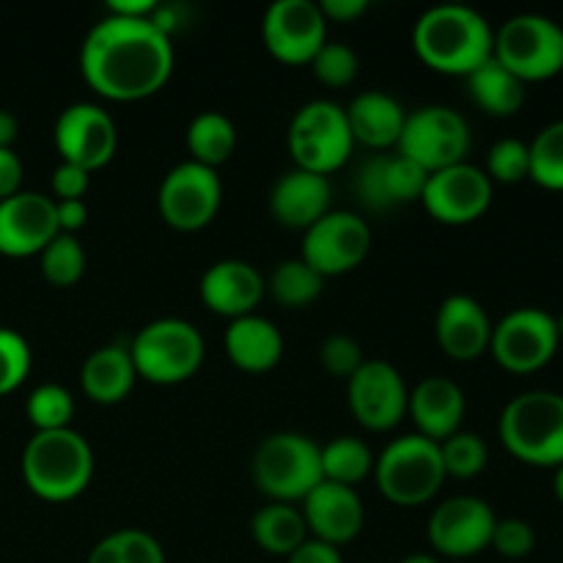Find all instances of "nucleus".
I'll return each instance as SVG.
<instances>
[{
    "label": "nucleus",
    "instance_id": "nucleus-42",
    "mask_svg": "<svg viewBox=\"0 0 563 563\" xmlns=\"http://www.w3.org/2000/svg\"><path fill=\"white\" fill-rule=\"evenodd\" d=\"M489 548L498 550L504 559H528L533 548H537V531H533L531 522L520 520V517H506V520L495 522L493 544Z\"/></svg>",
    "mask_w": 563,
    "mask_h": 563
},
{
    "label": "nucleus",
    "instance_id": "nucleus-10",
    "mask_svg": "<svg viewBox=\"0 0 563 563\" xmlns=\"http://www.w3.org/2000/svg\"><path fill=\"white\" fill-rule=\"evenodd\" d=\"M471 152V126L449 104H427L407 113L396 154L421 165L427 174L465 163Z\"/></svg>",
    "mask_w": 563,
    "mask_h": 563
},
{
    "label": "nucleus",
    "instance_id": "nucleus-52",
    "mask_svg": "<svg viewBox=\"0 0 563 563\" xmlns=\"http://www.w3.org/2000/svg\"><path fill=\"white\" fill-rule=\"evenodd\" d=\"M401 563H440V561L429 553H412V555H407Z\"/></svg>",
    "mask_w": 563,
    "mask_h": 563
},
{
    "label": "nucleus",
    "instance_id": "nucleus-12",
    "mask_svg": "<svg viewBox=\"0 0 563 563\" xmlns=\"http://www.w3.org/2000/svg\"><path fill=\"white\" fill-rule=\"evenodd\" d=\"M223 203V185L218 170L192 159L179 163L165 174L157 192V207L165 223L176 231H201Z\"/></svg>",
    "mask_w": 563,
    "mask_h": 563
},
{
    "label": "nucleus",
    "instance_id": "nucleus-39",
    "mask_svg": "<svg viewBox=\"0 0 563 563\" xmlns=\"http://www.w3.org/2000/svg\"><path fill=\"white\" fill-rule=\"evenodd\" d=\"M489 181H500V185H517V181L531 176V152L528 143L517 141V137H504V141L493 143L487 154V170Z\"/></svg>",
    "mask_w": 563,
    "mask_h": 563
},
{
    "label": "nucleus",
    "instance_id": "nucleus-44",
    "mask_svg": "<svg viewBox=\"0 0 563 563\" xmlns=\"http://www.w3.org/2000/svg\"><path fill=\"white\" fill-rule=\"evenodd\" d=\"M91 185V174L80 165L60 163L53 170V201H82Z\"/></svg>",
    "mask_w": 563,
    "mask_h": 563
},
{
    "label": "nucleus",
    "instance_id": "nucleus-28",
    "mask_svg": "<svg viewBox=\"0 0 563 563\" xmlns=\"http://www.w3.org/2000/svg\"><path fill=\"white\" fill-rule=\"evenodd\" d=\"M137 372L132 363L130 346L108 344L102 350H93L86 357L80 372L82 394L97 405H119L130 396L135 385Z\"/></svg>",
    "mask_w": 563,
    "mask_h": 563
},
{
    "label": "nucleus",
    "instance_id": "nucleus-48",
    "mask_svg": "<svg viewBox=\"0 0 563 563\" xmlns=\"http://www.w3.org/2000/svg\"><path fill=\"white\" fill-rule=\"evenodd\" d=\"M322 9L324 20H333V22H352L368 9L366 0H322L319 3Z\"/></svg>",
    "mask_w": 563,
    "mask_h": 563
},
{
    "label": "nucleus",
    "instance_id": "nucleus-5",
    "mask_svg": "<svg viewBox=\"0 0 563 563\" xmlns=\"http://www.w3.org/2000/svg\"><path fill=\"white\" fill-rule=\"evenodd\" d=\"M253 482L273 504L306 500L324 482L322 445L297 432L269 434L253 454Z\"/></svg>",
    "mask_w": 563,
    "mask_h": 563
},
{
    "label": "nucleus",
    "instance_id": "nucleus-17",
    "mask_svg": "<svg viewBox=\"0 0 563 563\" xmlns=\"http://www.w3.org/2000/svg\"><path fill=\"white\" fill-rule=\"evenodd\" d=\"M55 148L64 163L80 165L88 174L104 168L119 146L113 115L91 102H75L55 121Z\"/></svg>",
    "mask_w": 563,
    "mask_h": 563
},
{
    "label": "nucleus",
    "instance_id": "nucleus-15",
    "mask_svg": "<svg viewBox=\"0 0 563 563\" xmlns=\"http://www.w3.org/2000/svg\"><path fill=\"white\" fill-rule=\"evenodd\" d=\"M262 36L269 53L284 64H311L328 44V20L313 0H278L264 14Z\"/></svg>",
    "mask_w": 563,
    "mask_h": 563
},
{
    "label": "nucleus",
    "instance_id": "nucleus-25",
    "mask_svg": "<svg viewBox=\"0 0 563 563\" xmlns=\"http://www.w3.org/2000/svg\"><path fill=\"white\" fill-rule=\"evenodd\" d=\"M407 412L416 421L418 434L434 443H443L460 432L465 418V394L449 377H427L410 394Z\"/></svg>",
    "mask_w": 563,
    "mask_h": 563
},
{
    "label": "nucleus",
    "instance_id": "nucleus-50",
    "mask_svg": "<svg viewBox=\"0 0 563 563\" xmlns=\"http://www.w3.org/2000/svg\"><path fill=\"white\" fill-rule=\"evenodd\" d=\"M16 137H20V121L11 110H0V148H14Z\"/></svg>",
    "mask_w": 563,
    "mask_h": 563
},
{
    "label": "nucleus",
    "instance_id": "nucleus-34",
    "mask_svg": "<svg viewBox=\"0 0 563 563\" xmlns=\"http://www.w3.org/2000/svg\"><path fill=\"white\" fill-rule=\"evenodd\" d=\"M88 563H165V553L154 537L141 528L108 533L88 555Z\"/></svg>",
    "mask_w": 563,
    "mask_h": 563
},
{
    "label": "nucleus",
    "instance_id": "nucleus-23",
    "mask_svg": "<svg viewBox=\"0 0 563 563\" xmlns=\"http://www.w3.org/2000/svg\"><path fill=\"white\" fill-rule=\"evenodd\" d=\"M267 291V280L253 264L240 258H223L212 264L201 278V300L220 317L240 319L256 311Z\"/></svg>",
    "mask_w": 563,
    "mask_h": 563
},
{
    "label": "nucleus",
    "instance_id": "nucleus-41",
    "mask_svg": "<svg viewBox=\"0 0 563 563\" xmlns=\"http://www.w3.org/2000/svg\"><path fill=\"white\" fill-rule=\"evenodd\" d=\"M357 55L355 49L346 47V44L328 42L311 60V69L317 75L319 82L330 88H344L350 86L357 77Z\"/></svg>",
    "mask_w": 563,
    "mask_h": 563
},
{
    "label": "nucleus",
    "instance_id": "nucleus-19",
    "mask_svg": "<svg viewBox=\"0 0 563 563\" xmlns=\"http://www.w3.org/2000/svg\"><path fill=\"white\" fill-rule=\"evenodd\" d=\"M55 201L44 192L20 190L0 201V253L25 258L42 253L58 236Z\"/></svg>",
    "mask_w": 563,
    "mask_h": 563
},
{
    "label": "nucleus",
    "instance_id": "nucleus-26",
    "mask_svg": "<svg viewBox=\"0 0 563 563\" xmlns=\"http://www.w3.org/2000/svg\"><path fill=\"white\" fill-rule=\"evenodd\" d=\"M223 346L229 361L247 374L273 372L284 357V335L269 319L258 313L231 319Z\"/></svg>",
    "mask_w": 563,
    "mask_h": 563
},
{
    "label": "nucleus",
    "instance_id": "nucleus-35",
    "mask_svg": "<svg viewBox=\"0 0 563 563\" xmlns=\"http://www.w3.org/2000/svg\"><path fill=\"white\" fill-rule=\"evenodd\" d=\"M531 152V176L544 190L563 192V119L544 126L533 143H528Z\"/></svg>",
    "mask_w": 563,
    "mask_h": 563
},
{
    "label": "nucleus",
    "instance_id": "nucleus-20",
    "mask_svg": "<svg viewBox=\"0 0 563 563\" xmlns=\"http://www.w3.org/2000/svg\"><path fill=\"white\" fill-rule=\"evenodd\" d=\"M429 174L401 154H374L357 168L355 196L372 212H390L421 201Z\"/></svg>",
    "mask_w": 563,
    "mask_h": 563
},
{
    "label": "nucleus",
    "instance_id": "nucleus-7",
    "mask_svg": "<svg viewBox=\"0 0 563 563\" xmlns=\"http://www.w3.org/2000/svg\"><path fill=\"white\" fill-rule=\"evenodd\" d=\"M374 478H377L379 493L390 504H427V500H432L440 493L445 482L440 443L421 438V434L396 438L394 443L385 445L379 460L374 462Z\"/></svg>",
    "mask_w": 563,
    "mask_h": 563
},
{
    "label": "nucleus",
    "instance_id": "nucleus-43",
    "mask_svg": "<svg viewBox=\"0 0 563 563\" xmlns=\"http://www.w3.org/2000/svg\"><path fill=\"white\" fill-rule=\"evenodd\" d=\"M319 361L324 372L339 379H350L363 366V350L350 335H330L319 346Z\"/></svg>",
    "mask_w": 563,
    "mask_h": 563
},
{
    "label": "nucleus",
    "instance_id": "nucleus-13",
    "mask_svg": "<svg viewBox=\"0 0 563 563\" xmlns=\"http://www.w3.org/2000/svg\"><path fill=\"white\" fill-rule=\"evenodd\" d=\"M372 251V229L355 212H333L302 231V262L317 269L322 278L344 275L363 264Z\"/></svg>",
    "mask_w": 563,
    "mask_h": 563
},
{
    "label": "nucleus",
    "instance_id": "nucleus-30",
    "mask_svg": "<svg viewBox=\"0 0 563 563\" xmlns=\"http://www.w3.org/2000/svg\"><path fill=\"white\" fill-rule=\"evenodd\" d=\"M251 533L258 548L267 550L269 555H286L289 559L308 539V526L297 506L267 504L253 515Z\"/></svg>",
    "mask_w": 563,
    "mask_h": 563
},
{
    "label": "nucleus",
    "instance_id": "nucleus-38",
    "mask_svg": "<svg viewBox=\"0 0 563 563\" xmlns=\"http://www.w3.org/2000/svg\"><path fill=\"white\" fill-rule=\"evenodd\" d=\"M440 456H443L445 476L473 478L487 467L489 451L487 443L478 434L456 432L440 443Z\"/></svg>",
    "mask_w": 563,
    "mask_h": 563
},
{
    "label": "nucleus",
    "instance_id": "nucleus-11",
    "mask_svg": "<svg viewBox=\"0 0 563 563\" xmlns=\"http://www.w3.org/2000/svg\"><path fill=\"white\" fill-rule=\"evenodd\" d=\"M561 346L559 322L542 308H517L493 324L489 352L511 374H533L548 366Z\"/></svg>",
    "mask_w": 563,
    "mask_h": 563
},
{
    "label": "nucleus",
    "instance_id": "nucleus-53",
    "mask_svg": "<svg viewBox=\"0 0 563 563\" xmlns=\"http://www.w3.org/2000/svg\"><path fill=\"white\" fill-rule=\"evenodd\" d=\"M555 322H559V335H561V341H563V313L559 319H555Z\"/></svg>",
    "mask_w": 563,
    "mask_h": 563
},
{
    "label": "nucleus",
    "instance_id": "nucleus-47",
    "mask_svg": "<svg viewBox=\"0 0 563 563\" xmlns=\"http://www.w3.org/2000/svg\"><path fill=\"white\" fill-rule=\"evenodd\" d=\"M55 218H58L60 234L75 236L88 220L86 201H55Z\"/></svg>",
    "mask_w": 563,
    "mask_h": 563
},
{
    "label": "nucleus",
    "instance_id": "nucleus-29",
    "mask_svg": "<svg viewBox=\"0 0 563 563\" xmlns=\"http://www.w3.org/2000/svg\"><path fill=\"white\" fill-rule=\"evenodd\" d=\"M467 80V93H471L473 102L489 115H498V119H509V115L520 113V108L526 104V82L517 75H511L504 64H498L495 58H489L487 64L478 66L476 71L465 77Z\"/></svg>",
    "mask_w": 563,
    "mask_h": 563
},
{
    "label": "nucleus",
    "instance_id": "nucleus-46",
    "mask_svg": "<svg viewBox=\"0 0 563 563\" xmlns=\"http://www.w3.org/2000/svg\"><path fill=\"white\" fill-rule=\"evenodd\" d=\"M289 563H341V553L333 544H324L319 542V539L308 537L306 542L289 555Z\"/></svg>",
    "mask_w": 563,
    "mask_h": 563
},
{
    "label": "nucleus",
    "instance_id": "nucleus-51",
    "mask_svg": "<svg viewBox=\"0 0 563 563\" xmlns=\"http://www.w3.org/2000/svg\"><path fill=\"white\" fill-rule=\"evenodd\" d=\"M553 493H555V498L561 500L563 504V462L559 467H555V478H553Z\"/></svg>",
    "mask_w": 563,
    "mask_h": 563
},
{
    "label": "nucleus",
    "instance_id": "nucleus-18",
    "mask_svg": "<svg viewBox=\"0 0 563 563\" xmlns=\"http://www.w3.org/2000/svg\"><path fill=\"white\" fill-rule=\"evenodd\" d=\"M493 506L473 495H456L440 504L429 517V544L449 559H471L493 544Z\"/></svg>",
    "mask_w": 563,
    "mask_h": 563
},
{
    "label": "nucleus",
    "instance_id": "nucleus-37",
    "mask_svg": "<svg viewBox=\"0 0 563 563\" xmlns=\"http://www.w3.org/2000/svg\"><path fill=\"white\" fill-rule=\"evenodd\" d=\"M38 256H42V275L58 289H69L86 273V251L71 234H58Z\"/></svg>",
    "mask_w": 563,
    "mask_h": 563
},
{
    "label": "nucleus",
    "instance_id": "nucleus-49",
    "mask_svg": "<svg viewBox=\"0 0 563 563\" xmlns=\"http://www.w3.org/2000/svg\"><path fill=\"white\" fill-rule=\"evenodd\" d=\"M157 9V0H113L108 3V14L126 16V20H148Z\"/></svg>",
    "mask_w": 563,
    "mask_h": 563
},
{
    "label": "nucleus",
    "instance_id": "nucleus-40",
    "mask_svg": "<svg viewBox=\"0 0 563 563\" xmlns=\"http://www.w3.org/2000/svg\"><path fill=\"white\" fill-rule=\"evenodd\" d=\"M31 346L16 330L0 328V396L20 388L31 374Z\"/></svg>",
    "mask_w": 563,
    "mask_h": 563
},
{
    "label": "nucleus",
    "instance_id": "nucleus-16",
    "mask_svg": "<svg viewBox=\"0 0 563 563\" xmlns=\"http://www.w3.org/2000/svg\"><path fill=\"white\" fill-rule=\"evenodd\" d=\"M493 192L495 185L482 168L460 163L429 174L421 203L438 223L467 225L487 212Z\"/></svg>",
    "mask_w": 563,
    "mask_h": 563
},
{
    "label": "nucleus",
    "instance_id": "nucleus-32",
    "mask_svg": "<svg viewBox=\"0 0 563 563\" xmlns=\"http://www.w3.org/2000/svg\"><path fill=\"white\" fill-rule=\"evenodd\" d=\"M374 454L363 440L357 438H335L322 445V478L333 484L355 489L363 478L374 473Z\"/></svg>",
    "mask_w": 563,
    "mask_h": 563
},
{
    "label": "nucleus",
    "instance_id": "nucleus-27",
    "mask_svg": "<svg viewBox=\"0 0 563 563\" xmlns=\"http://www.w3.org/2000/svg\"><path fill=\"white\" fill-rule=\"evenodd\" d=\"M346 110V121H350V130L355 143L368 148H390L399 143L401 130H405L407 113L399 104V99H394L385 91H363L357 93L350 102Z\"/></svg>",
    "mask_w": 563,
    "mask_h": 563
},
{
    "label": "nucleus",
    "instance_id": "nucleus-2",
    "mask_svg": "<svg viewBox=\"0 0 563 563\" xmlns=\"http://www.w3.org/2000/svg\"><path fill=\"white\" fill-rule=\"evenodd\" d=\"M412 47L429 69L467 77L493 58L495 31L471 5L440 3L416 22Z\"/></svg>",
    "mask_w": 563,
    "mask_h": 563
},
{
    "label": "nucleus",
    "instance_id": "nucleus-14",
    "mask_svg": "<svg viewBox=\"0 0 563 563\" xmlns=\"http://www.w3.org/2000/svg\"><path fill=\"white\" fill-rule=\"evenodd\" d=\"M346 399L361 427L368 432H390L405 421L410 390L399 368L388 361H363L346 379Z\"/></svg>",
    "mask_w": 563,
    "mask_h": 563
},
{
    "label": "nucleus",
    "instance_id": "nucleus-9",
    "mask_svg": "<svg viewBox=\"0 0 563 563\" xmlns=\"http://www.w3.org/2000/svg\"><path fill=\"white\" fill-rule=\"evenodd\" d=\"M493 58L522 82L550 80L563 71V27L544 14H517L495 33Z\"/></svg>",
    "mask_w": 563,
    "mask_h": 563
},
{
    "label": "nucleus",
    "instance_id": "nucleus-36",
    "mask_svg": "<svg viewBox=\"0 0 563 563\" xmlns=\"http://www.w3.org/2000/svg\"><path fill=\"white\" fill-rule=\"evenodd\" d=\"M25 412L36 432H58V429H69L71 416H75V399L69 390L55 383L38 385L27 396Z\"/></svg>",
    "mask_w": 563,
    "mask_h": 563
},
{
    "label": "nucleus",
    "instance_id": "nucleus-45",
    "mask_svg": "<svg viewBox=\"0 0 563 563\" xmlns=\"http://www.w3.org/2000/svg\"><path fill=\"white\" fill-rule=\"evenodd\" d=\"M22 187V159L14 148H0V201L16 196Z\"/></svg>",
    "mask_w": 563,
    "mask_h": 563
},
{
    "label": "nucleus",
    "instance_id": "nucleus-6",
    "mask_svg": "<svg viewBox=\"0 0 563 563\" xmlns=\"http://www.w3.org/2000/svg\"><path fill=\"white\" fill-rule=\"evenodd\" d=\"M137 377L154 385H179L201 368L207 344L201 330L187 319H154L130 341Z\"/></svg>",
    "mask_w": 563,
    "mask_h": 563
},
{
    "label": "nucleus",
    "instance_id": "nucleus-24",
    "mask_svg": "<svg viewBox=\"0 0 563 563\" xmlns=\"http://www.w3.org/2000/svg\"><path fill=\"white\" fill-rule=\"evenodd\" d=\"M330 201H333V187L328 176L295 168L275 181L269 192V212L286 229L308 231L330 212Z\"/></svg>",
    "mask_w": 563,
    "mask_h": 563
},
{
    "label": "nucleus",
    "instance_id": "nucleus-1",
    "mask_svg": "<svg viewBox=\"0 0 563 563\" xmlns=\"http://www.w3.org/2000/svg\"><path fill=\"white\" fill-rule=\"evenodd\" d=\"M88 86L113 102H135L157 93L174 71V44L152 20L104 14L80 49Z\"/></svg>",
    "mask_w": 563,
    "mask_h": 563
},
{
    "label": "nucleus",
    "instance_id": "nucleus-31",
    "mask_svg": "<svg viewBox=\"0 0 563 563\" xmlns=\"http://www.w3.org/2000/svg\"><path fill=\"white\" fill-rule=\"evenodd\" d=\"M236 148V126L218 110H203L187 126V152L198 165L218 170Z\"/></svg>",
    "mask_w": 563,
    "mask_h": 563
},
{
    "label": "nucleus",
    "instance_id": "nucleus-21",
    "mask_svg": "<svg viewBox=\"0 0 563 563\" xmlns=\"http://www.w3.org/2000/svg\"><path fill=\"white\" fill-rule=\"evenodd\" d=\"M302 517L311 539L324 544H350L361 533L366 511H363L361 495L344 484L322 482L306 500H302Z\"/></svg>",
    "mask_w": 563,
    "mask_h": 563
},
{
    "label": "nucleus",
    "instance_id": "nucleus-4",
    "mask_svg": "<svg viewBox=\"0 0 563 563\" xmlns=\"http://www.w3.org/2000/svg\"><path fill=\"white\" fill-rule=\"evenodd\" d=\"M500 440L515 460L533 467L563 462V396L555 390H528L500 412Z\"/></svg>",
    "mask_w": 563,
    "mask_h": 563
},
{
    "label": "nucleus",
    "instance_id": "nucleus-3",
    "mask_svg": "<svg viewBox=\"0 0 563 563\" xmlns=\"http://www.w3.org/2000/svg\"><path fill=\"white\" fill-rule=\"evenodd\" d=\"M93 476V451L75 429L36 432L22 451V478L36 498L66 504L86 493Z\"/></svg>",
    "mask_w": 563,
    "mask_h": 563
},
{
    "label": "nucleus",
    "instance_id": "nucleus-22",
    "mask_svg": "<svg viewBox=\"0 0 563 563\" xmlns=\"http://www.w3.org/2000/svg\"><path fill=\"white\" fill-rule=\"evenodd\" d=\"M434 335L440 350L454 361H476L489 350L493 322L478 300L471 295L445 297L434 317Z\"/></svg>",
    "mask_w": 563,
    "mask_h": 563
},
{
    "label": "nucleus",
    "instance_id": "nucleus-8",
    "mask_svg": "<svg viewBox=\"0 0 563 563\" xmlns=\"http://www.w3.org/2000/svg\"><path fill=\"white\" fill-rule=\"evenodd\" d=\"M355 148L346 110L330 99H313L295 113L289 124V152L297 168L328 176L350 159Z\"/></svg>",
    "mask_w": 563,
    "mask_h": 563
},
{
    "label": "nucleus",
    "instance_id": "nucleus-33",
    "mask_svg": "<svg viewBox=\"0 0 563 563\" xmlns=\"http://www.w3.org/2000/svg\"><path fill=\"white\" fill-rule=\"evenodd\" d=\"M324 278L313 267H308L302 258H286L273 269L267 280V291L275 302L286 308L311 306L322 295Z\"/></svg>",
    "mask_w": 563,
    "mask_h": 563
}]
</instances>
